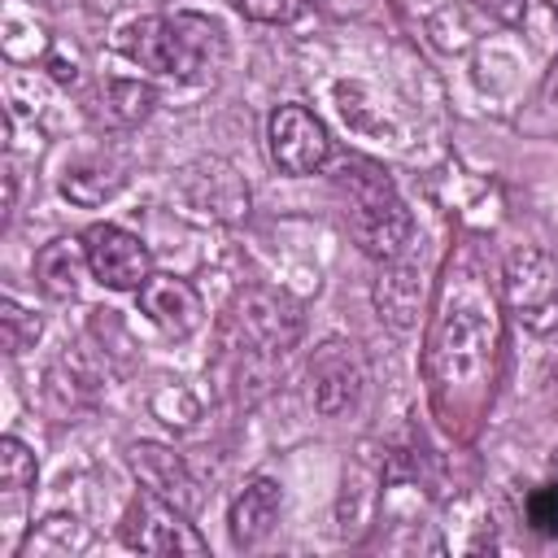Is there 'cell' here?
<instances>
[{"label":"cell","instance_id":"15","mask_svg":"<svg viewBox=\"0 0 558 558\" xmlns=\"http://www.w3.org/2000/svg\"><path fill=\"white\" fill-rule=\"evenodd\" d=\"M83 266H87L83 240H52L35 253V279H39L44 296H52V301H70L78 292Z\"/></svg>","mask_w":558,"mask_h":558},{"label":"cell","instance_id":"12","mask_svg":"<svg viewBox=\"0 0 558 558\" xmlns=\"http://www.w3.org/2000/svg\"><path fill=\"white\" fill-rule=\"evenodd\" d=\"M126 462H131L135 480H140L148 493H157L161 501L179 506L183 514H192V510L201 506V484H196V475L187 471V462H183L174 449L153 445V440H140V445H131Z\"/></svg>","mask_w":558,"mask_h":558},{"label":"cell","instance_id":"16","mask_svg":"<svg viewBox=\"0 0 558 558\" xmlns=\"http://www.w3.org/2000/svg\"><path fill=\"white\" fill-rule=\"evenodd\" d=\"M118 187H122V166H113L105 157L74 161V166H65V179H61V192L70 201H78V205H100Z\"/></svg>","mask_w":558,"mask_h":558},{"label":"cell","instance_id":"14","mask_svg":"<svg viewBox=\"0 0 558 558\" xmlns=\"http://www.w3.org/2000/svg\"><path fill=\"white\" fill-rule=\"evenodd\" d=\"M157 105V92L140 78H105L87 105L92 122L105 126V131H131L140 126Z\"/></svg>","mask_w":558,"mask_h":558},{"label":"cell","instance_id":"1","mask_svg":"<svg viewBox=\"0 0 558 558\" xmlns=\"http://www.w3.org/2000/svg\"><path fill=\"white\" fill-rule=\"evenodd\" d=\"M493 353H497L493 292H484L475 270L458 266V270H449L436 331H432V353H427L436 401H445L453 392V405L462 401L466 410H475L480 397L493 388L488 384L493 379Z\"/></svg>","mask_w":558,"mask_h":558},{"label":"cell","instance_id":"13","mask_svg":"<svg viewBox=\"0 0 558 558\" xmlns=\"http://www.w3.org/2000/svg\"><path fill=\"white\" fill-rule=\"evenodd\" d=\"M275 519H279V484L270 475H253L227 510V532L240 549H253L270 536Z\"/></svg>","mask_w":558,"mask_h":558},{"label":"cell","instance_id":"8","mask_svg":"<svg viewBox=\"0 0 558 558\" xmlns=\"http://www.w3.org/2000/svg\"><path fill=\"white\" fill-rule=\"evenodd\" d=\"M266 140H270V161H275L283 174H314V170H323L327 157H331L327 126H323L305 105H279V109L270 113Z\"/></svg>","mask_w":558,"mask_h":558},{"label":"cell","instance_id":"7","mask_svg":"<svg viewBox=\"0 0 558 558\" xmlns=\"http://www.w3.org/2000/svg\"><path fill=\"white\" fill-rule=\"evenodd\" d=\"M83 253H87V270L113 292H140L144 279L153 275V257H148L144 240L131 235L126 227H113V222L87 227Z\"/></svg>","mask_w":558,"mask_h":558},{"label":"cell","instance_id":"17","mask_svg":"<svg viewBox=\"0 0 558 558\" xmlns=\"http://www.w3.org/2000/svg\"><path fill=\"white\" fill-rule=\"evenodd\" d=\"M31 488H35V453L17 436H4L0 440V493H4V506L17 510Z\"/></svg>","mask_w":558,"mask_h":558},{"label":"cell","instance_id":"11","mask_svg":"<svg viewBox=\"0 0 558 558\" xmlns=\"http://www.w3.org/2000/svg\"><path fill=\"white\" fill-rule=\"evenodd\" d=\"M135 296H140V314H144L153 327H161L170 340H187V336L201 331V323H205V301H201V292H196L187 279H179V275H148Z\"/></svg>","mask_w":558,"mask_h":558},{"label":"cell","instance_id":"18","mask_svg":"<svg viewBox=\"0 0 558 558\" xmlns=\"http://www.w3.org/2000/svg\"><path fill=\"white\" fill-rule=\"evenodd\" d=\"M375 301H379V310H384L397 327H410V323H414V310H418V283H414V275H410V270L384 275L379 288H375Z\"/></svg>","mask_w":558,"mask_h":558},{"label":"cell","instance_id":"23","mask_svg":"<svg viewBox=\"0 0 558 558\" xmlns=\"http://www.w3.org/2000/svg\"><path fill=\"white\" fill-rule=\"evenodd\" d=\"M371 0H314V9H323L327 17H353V13H362Z\"/></svg>","mask_w":558,"mask_h":558},{"label":"cell","instance_id":"9","mask_svg":"<svg viewBox=\"0 0 558 558\" xmlns=\"http://www.w3.org/2000/svg\"><path fill=\"white\" fill-rule=\"evenodd\" d=\"M362 388H366V366H362L357 349L344 344V340L318 344V353L310 362V397H314V410L327 414V418H340L344 410L357 405Z\"/></svg>","mask_w":558,"mask_h":558},{"label":"cell","instance_id":"20","mask_svg":"<svg viewBox=\"0 0 558 558\" xmlns=\"http://www.w3.org/2000/svg\"><path fill=\"white\" fill-rule=\"evenodd\" d=\"M0 323H4V349L9 353H22L26 344H35V336H39V318L35 314H26L17 301H9L4 296V305H0Z\"/></svg>","mask_w":558,"mask_h":558},{"label":"cell","instance_id":"5","mask_svg":"<svg viewBox=\"0 0 558 558\" xmlns=\"http://www.w3.org/2000/svg\"><path fill=\"white\" fill-rule=\"evenodd\" d=\"M510 318L532 336H558V262L545 248H514L501 266Z\"/></svg>","mask_w":558,"mask_h":558},{"label":"cell","instance_id":"10","mask_svg":"<svg viewBox=\"0 0 558 558\" xmlns=\"http://www.w3.org/2000/svg\"><path fill=\"white\" fill-rule=\"evenodd\" d=\"M179 196L192 214H205V218H218V222H235L248 209V187L227 161L187 166L179 174Z\"/></svg>","mask_w":558,"mask_h":558},{"label":"cell","instance_id":"22","mask_svg":"<svg viewBox=\"0 0 558 558\" xmlns=\"http://www.w3.org/2000/svg\"><path fill=\"white\" fill-rule=\"evenodd\" d=\"M235 9L253 22H266V26H283V22H296L305 0H235Z\"/></svg>","mask_w":558,"mask_h":558},{"label":"cell","instance_id":"21","mask_svg":"<svg viewBox=\"0 0 558 558\" xmlns=\"http://www.w3.org/2000/svg\"><path fill=\"white\" fill-rule=\"evenodd\" d=\"M527 523L541 536H558V484H541L527 497Z\"/></svg>","mask_w":558,"mask_h":558},{"label":"cell","instance_id":"2","mask_svg":"<svg viewBox=\"0 0 558 558\" xmlns=\"http://www.w3.org/2000/svg\"><path fill=\"white\" fill-rule=\"evenodd\" d=\"M118 48L140 70H153L161 78L179 83H205L227 61L222 26L205 13H157L135 17L118 31Z\"/></svg>","mask_w":558,"mask_h":558},{"label":"cell","instance_id":"3","mask_svg":"<svg viewBox=\"0 0 558 558\" xmlns=\"http://www.w3.org/2000/svg\"><path fill=\"white\" fill-rule=\"evenodd\" d=\"M340 192L349 196V231L357 240V248L366 257H379V262H392L401 257V248L410 244L414 235V218L405 209V201L397 196L392 179L384 166L366 161V157H349L336 174Z\"/></svg>","mask_w":558,"mask_h":558},{"label":"cell","instance_id":"19","mask_svg":"<svg viewBox=\"0 0 558 558\" xmlns=\"http://www.w3.org/2000/svg\"><path fill=\"white\" fill-rule=\"evenodd\" d=\"M87 545V532L78 519L70 514H52L39 523V532H31L26 541V554H70V549H83Z\"/></svg>","mask_w":558,"mask_h":558},{"label":"cell","instance_id":"4","mask_svg":"<svg viewBox=\"0 0 558 558\" xmlns=\"http://www.w3.org/2000/svg\"><path fill=\"white\" fill-rule=\"evenodd\" d=\"M301 331V301L279 288H244L222 314V349L244 357H283Z\"/></svg>","mask_w":558,"mask_h":558},{"label":"cell","instance_id":"6","mask_svg":"<svg viewBox=\"0 0 558 558\" xmlns=\"http://www.w3.org/2000/svg\"><path fill=\"white\" fill-rule=\"evenodd\" d=\"M122 545L135 554H205V541L187 514L148 488L122 514Z\"/></svg>","mask_w":558,"mask_h":558}]
</instances>
